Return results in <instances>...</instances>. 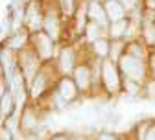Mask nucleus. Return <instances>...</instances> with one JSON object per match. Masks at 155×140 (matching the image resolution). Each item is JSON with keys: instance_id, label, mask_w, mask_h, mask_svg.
I'll use <instances>...</instances> for the list:
<instances>
[{"instance_id": "f257e3e1", "label": "nucleus", "mask_w": 155, "mask_h": 140, "mask_svg": "<svg viewBox=\"0 0 155 140\" xmlns=\"http://www.w3.org/2000/svg\"><path fill=\"white\" fill-rule=\"evenodd\" d=\"M118 67L122 70V74L126 76L127 81H133V83H142L144 77H146V68H144V63L142 59H137L129 54H124L120 59H118Z\"/></svg>"}, {"instance_id": "f03ea898", "label": "nucleus", "mask_w": 155, "mask_h": 140, "mask_svg": "<svg viewBox=\"0 0 155 140\" xmlns=\"http://www.w3.org/2000/svg\"><path fill=\"white\" fill-rule=\"evenodd\" d=\"M102 81L105 85V90L109 94H118L120 92V87H122V81H120V76H118V68H116L114 61H105L102 63Z\"/></svg>"}, {"instance_id": "7ed1b4c3", "label": "nucleus", "mask_w": 155, "mask_h": 140, "mask_svg": "<svg viewBox=\"0 0 155 140\" xmlns=\"http://www.w3.org/2000/svg\"><path fill=\"white\" fill-rule=\"evenodd\" d=\"M21 68H22V74L26 76L28 81H33L35 76L39 74V57L37 52H30V50H21Z\"/></svg>"}, {"instance_id": "20e7f679", "label": "nucleus", "mask_w": 155, "mask_h": 140, "mask_svg": "<svg viewBox=\"0 0 155 140\" xmlns=\"http://www.w3.org/2000/svg\"><path fill=\"white\" fill-rule=\"evenodd\" d=\"M33 44H35V52L41 59H50L54 55V39L45 33V31H35L33 35Z\"/></svg>"}, {"instance_id": "39448f33", "label": "nucleus", "mask_w": 155, "mask_h": 140, "mask_svg": "<svg viewBox=\"0 0 155 140\" xmlns=\"http://www.w3.org/2000/svg\"><path fill=\"white\" fill-rule=\"evenodd\" d=\"M24 22L30 30L39 31V28L45 26V15L41 13V8H39L37 2H30L24 9Z\"/></svg>"}, {"instance_id": "423d86ee", "label": "nucleus", "mask_w": 155, "mask_h": 140, "mask_svg": "<svg viewBox=\"0 0 155 140\" xmlns=\"http://www.w3.org/2000/svg\"><path fill=\"white\" fill-rule=\"evenodd\" d=\"M87 15H89V18H91V22L98 24V26H102V28H107V26L111 24L109 18H107V13H105L104 4H100L98 0H91V2H89Z\"/></svg>"}, {"instance_id": "0eeeda50", "label": "nucleus", "mask_w": 155, "mask_h": 140, "mask_svg": "<svg viewBox=\"0 0 155 140\" xmlns=\"http://www.w3.org/2000/svg\"><path fill=\"white\" fill-rule=\"evenodd\" d=\"M57 94L61 96V99L65 103H70L74 102V99L78 98V94H80V89H78L76 81H74V77H63L59 85H57Z\"/></svg>"}, {"instance_id": "6e6552de", "label": "nucleus", "mask_w": 155, "mask_h": 140, "mask_svg": "<svg viewBox=\"0 0 155 140\" xmlns=\"http://www.w3.org/2000/svg\"><path fill=\"white\" fill-rule=\"evenodd\" d=\"M74 81L78 85V89L87 92L94 81V76L91 72V67L89 65H80V67H76L74 68Z\"/></svg>"}, {"instance_id": "1a4fd4ad", "label": "nucleus", "mask_w": 155, "mask_h": 140, "mask_svg": "<svg viewBox=\"0 0 155 140\" xmlns=\"http://www.w3.org/2000/svg\"><path fill=\"white\" fill-rule=\"evenodd\" d=\"M104 8H105L109 22H118L126 18V8H124V2H120V0H105Z\"/></svg>"}, {"instance_id": "9d476101", "label": "nucleus", "mask_w": 155, "mask_h": 140, "mask_svg": "<svg viewBox=\"0 0 155 140\" xmlns=\"http://www.w3.org/2000/svg\"><path fill=\"white\" fill-rule=\"evenodd\" d=\"M45 33H48L54 41L57 37H59V18H57V13L55 11H48L46 15H45Z\"/></svg>"}, {"instance_id": "9b49d317", "label": "nucleus", "mask_w": 155, "mask_h": 140, "mask_svg": "<svg viewBox=\"0 0 155 140\" xmlns=\"http://www.w3.org/2000/svg\"><path fill=\"white\" fill-rule=\"evenodd\" d=\"M59 68L63 74H70L76 68V52L72 48H65L59 55Z\"/></svg>"}, {"instance_id": "f8f14e48", "label": "nucleus", "mask_w": 155, "mask_h": 140, "mask_svg": "<svg viewBox=\"0 0 155 140\" xmlns=\"http://www.w3.org/2000/svg\"><path fill=\"white\" fill-rule=\"evenodd\" d=\"M129 18H124V21H118V22H111L109 24V37L113 41H122V39L127 35V30H129Z\"/></svg>"}, {"instance_id": "ddd939ff", "label": "nucleus", "mask_w": 155, "mask_h": 140, "mask_svg": "<svg viewBox=\"0 0 155 140\" xmlns=\"http://www.w3.org/2000/svg\"><path fill=\"white\" fill-rule=\"evenodd\" d=\"M46 87H48V77H46V74H45V72H39V74L35 76V79L31 81V96H33V98L41 96Z\"/></svg>"}, {"instance_id": "4468645a", "label": "nucleus", "mask_w": 155, "mask_h": 140, "mask_svg": "<svg viewBox=\"0 0 155 140\" xmlns=\"http://www.w3.org/2000/svg\"><path fill=\"white\" fill-rule=\"evenodd\" d=\"M28 41V35L26 31H21V33H15L9 37V41H6V50H22L24 44Z\"/></svg>"}, {"instance_id": "2eb2a0df", "label": "nucleus", "mask_w": 155, "mask_h": 140, "mask_svg": "<svg viewBox=\"0 0 155 140\" xmlns=\"http://www.w3.org/2000/svg\"><path fill=\"white\" fill-rule=\"evenodd\" d=\"M92 52L98 55V57H107V55L111 54V43L107 41V39L100 37L98 41L92 43Z\"/></svg>"}, {"instance_id": "dca6fc26", "label": "nucleus", "mask_w": 155, "mask_h": 140, "mask_svg": "<svg viewBox=\"0 0 155 140\" xmlns=\"http://www.w3.org/2000/svg\"><path fill=\"white\" fill-rule=\"evenodd\" d=\"M13 103H15V98H13V94L9 92H4L2 94V120L6 122L8 120V112L11 114V111H13Z\"/></svg>"}, {"instance_id": "f3484780", "label": "nucleus", "mask_w": 155, "mask_h": 140, "mask_svg": "<svg viewBox=\"0 0 155 140\" xmlns=\"http://www.w3.org/2000/svg\"><path fill=\"white\" fill-rule=\"evenodd\" d=\"M21 122H22V127L24 129H33L35 125H37V116H35V112L31 111V109H26L24 112H22V118H21Z\"/></svg>"}, {"instance_id": "a211bd4d", "label": "nucleus", "mask_w": 155, "mask_h": 140, "mask_svg": "<svg viewBox=\"0 0 155 140\" xmlns=\"http://www.w3.org/2000/svg\"><path fill=\"white\" fill-rule=\"evenodd\" d=\"M102 30H104L102 26L94 24V22H89V24H87V28H85V31H87V37L91 39L92 43H94V41H98V39L102 37V33H100Z\"/></svg>"}, {"instance_id": "6ab92c4d", "label": "nucleus", "mask_w": 155, "mask_h": 140, "mask_svg": "<svg viewBox=\"0 0 155 140\" xmlns=\"http://www.w3.org/2000/svg\"><path fill=\"white\" fill-rule=\"evenodd\" d=\"M142 33H144V39L148 43H155V24L150 21V18L142 24Z\"/></svg>"}, {"instance_id": "aec40b11", "label": "nucleus", "mask_w": 155, "mask_h": 140, "mask_svg": "<svg viewBox=\"0 0 155 140\" xmlns=\"http://www.w3.org/2000/svg\"><path fill=\"white\" fill-rule=\"evenodd\" d=\"M126 54H129V55H133V57H137V59H144V48H140L139 44H135V43H131L129 46H127V52Z\"/></svg>"}, {"instance_id": "412c9836", "label": "nucleus", "mask_w": 155, "mask_h": 140, "mask_svg": "<svg viewBox=\"0 0 155 140\" xmlns=\"http://www.w3.org/2000/svg\"><path fill=\"white\" fill-rule=\"evenodd\" d=\"M59 2H61V8H63V11L67 15H70L74 11V2H76V0H59Z\"/></svg>"}, {"instance_id": "4be33fe9", "label": "nucleus", "mask_w": 155, "mask_h": 140, "mask_svg": "<svg viewBox=\"0 0 155 140\" xmlns=\"http://www.w3.org/2000/svg\"><path fill=\"white\" fill-rule=\"evenodd\" d=\"M144 140H155V124H151L150 125V129H148V133H146V138Z\"/></svg>"}, {"instance_id": "5701e85b", "label": "nucleus", "mask_w": 155, "mask_h": 140, "mask_svg": "<svg viewBox=\"0 0 155 140\" xmlns=\"http://www.w3.org/2000/svg\"><path fill=\"white\" fill-rule=\"evenodd\" d=\"M98 140H118L114 135H111V133H102L100 136H98Z\"/></svg>"}, {"instance_id": "b1692460", "label": "nucleus", "mask_w": 155, "mask_h": 140, "mask_svg": "<svg viewBox=\"0 0 155 140\" xmlns=\"http://www.w3.org/2000/svg\"><path fill=\"white\" fill-rule=\"evenodd\" d=\"M50 140H70L67 135H55V136H52Z\"/></svg>"}, {"instance_id": "393cba45", "label": "nucleus", "mask_w": 155, "mask_h": 140, "mask_svg": "<svg viewBox=\"0 0 155 140\" xmlns=\"http://www.w3.org/2000/svg\"><path fill=\"white\" fill-rule=\"evenodd\" d=\"M150 65H151V70H153V74H155V54L150 57Z\"/></svg>"}, {"instance_id": "a878e982", "label": "nucleus", "mask_w": 155, "mask_h": 140, "mask_svg": "<svg viewBox=\"0 0 155 140\" xmlns=\"http://www.w3.org/2000/svg\"><path fill=\"white\" fill-rule=\"evenodd\" d=\"M146 4H148L150 9H155V0H146Z\"/></svg>"}, {"instance_id": "bb28decb", "label": "nucleus", "mask_w": 155, "mask_h": 140, "mask_svg": "<svg viewBox=\"0 0 155 140\" xmlns=\"http://www.w3.org/2000/svg\"><path fill=\"white\" fill-rule=\"evenodd\" d=\"M70 140H85L83 136H70Z\"/></svg>"}, {"instance_id": "cd10ccee", "label": "nucleus", "mask_w": 155, "mask_h": 140, "mask_svg": "<svg viewBox=\"0 0 155 140\" xmlns=\"http://www.w3.org/2000/svg\"><path fill=\"white\" fill-rule=\"evenodd\" d=\"M153 44H155V43H153Z\"/></svg>"}]
</instances>
